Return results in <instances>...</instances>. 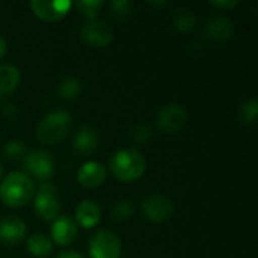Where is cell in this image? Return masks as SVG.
Returning a JSON list of instances; mask_svg holds the SVG:
<instances>
[{
  "instance_id": "obj_1",
  "label": "cell",
  "mask_w": 258,
  "mask_h": 258,
  "mask_svg": "<svg viewBox=\"0 0 258 258\" xmlns=\"http://www.w3.org/2000/svg\"><path fill=\"white\" fill-rule=\"evenodd\" d=\"M35 183L24 172H9L0 181V201L11 209L26 206L35 197Z\"/></svg>"
},
{
  "instance_id": "obj_2",
  "label": "cell",
  "mask_w": 258,
  "mask_h": 258,
  "mask_svg": "<svg viewBox=\"0 0 258 258\" xmlns=\"http://www.w3.org/2000/svg\"><path fill=\"white\" fill-rule=\"evenodd\" d=\"M109 166L116 180L122 183H133L145 174L147 160L141 151L122 148L112 154Z\"/></svg>"
},
{
  "instance_id": "obj_3",
  "label": "cell",
  "mask_w": 258,
  "mask_h": 258,
  "mask_svg": "<svg viewBox=\"0 0 258 258\" xmlns=\"http://www.w3.org/2000/svg\"><path fill=\"white\" fill-rule=\"evenodd\" d=\"M73 127V116L62 109L48 112L36 125V139L44 145H56L62 142Z\"/></svg>"
},
{
  "instance_id": "obj_4",
  "label": "cell",
  "mask_w": 258,
  "mask_h": 258,
  "mask_svg": "<svg viewBox=\"0 0 258 258\" xmlns=\"http://www.w3.org/2000/svg\"><path fill=\"white\" fill-rule=\"evenodd\" d=\"M24 174L29 175L32 180H38L41 183L50 181L54 175V159L53 154L45 150H32L23 159Z\"/></svg>"
},
{
  "instance_id": "obj_5",
  "label": "cell",
  "mask_w": 258,
  "mask_h": 258,
  "mask_svg": "<svg viewBox=\"0 0 258 258\" xmlns=\"http://www.w3.org/2000/svg\"><path fill=\"white\" fill-rule=\"evenodd\" d=\"M33 198H35L33 201L35 212L41 219L53 222L60 215V200H59L57 187L51 181L41 183Z\"/></svg>"
},
{
  "instance_id": "obj_6",
  "label": "cell",
  "mask_w": 258,
  "mask_h": 258,
  "mask_svg": "<svg viewBox=\"0 0 258 258\" xmlns=\"http://www.w3.org/2000/svg\"><path fill=\"white\" fill-rule=\"evenodd\" d=\"M122 245L119 237L109 230H98L88 243L89 258H121Z\"/></svg>"
},
{
  "instance_id": "obj_7",
  "label": "cell",
  "mask_w": 258,
  "mask_h": 258,
  "mask_svg": "<svg viewBox=\"0 0 258 258\" xmlns=\"http://www.w3.org/2000/svg\"><path fill=\"white\" fill-rule=\"evenodd\" d=\"M187 119H189L187 109L180 103H169L163 106L156 116L157 127L166 135L180 133L186 127Z\"/></svg>"
},
{
  "instance_id": "obj_8",
  "label": "cell",
  "mask_w": 258,
  "mask_h": 258,
  "mask_svg": "<svg viewBox=\"0 0 258 258\" xmlns=\"http://www.w3.org/2000/svg\"><path fill=\"white\" fill-rule=\"evenodd\" d=\"M80 38L91 47H107L115 38V32L106 21L100 18L86 20L80 29Z\"/></svg>"
},
{
  "instance_id": "obj_9",
  "label": "cell",
  "mask_w": 258,
  "mask_h": 258,
  "mask_svg": "<svg viewBox=\"0 0 258 258\" xmlns=\"http://www.w3.org/2000/svg\"><path fill=\"white\" fill-rule=\"evenodd\" d=\"M141 212L147 221L160 224V222L171 219V216L175 212V206L168 197L160 195V194H154V195H148L142 201Z\"/></svg>"
},
{
  "instance_id": "obj_10",
  "label": "cell",
  "mask_w": 258,
  "mask_h": 258,
  "mask_svg": "<svg viewBox=\"0 0 258 258\" xmlns=\"http://www.w3.org/2000/svg\"><path fill=\"white\" fill-rule=\"evenodd\" d=\"M73 2L70 0H53V2H47V0H32L30 2V9L32 12L42 21H59L62 20L70 9L73 8Z\"/></svg>"
},
{
  "instance_id": "obj_11",
  "label": "cell",
  "mask_w": 258,
  "mask_h": 258,
  "mask_svg": "<svg viewBox=\"0 0 258 258\" xmlns=\"http://www.w3.org/2000/svg\"><path fill=\"white\" fill-rule=\"evenodd\" d=\"M204 33L210 41L227 42L236 36V26L228 17L222 14H213L204 24Z\"/></svg>"
},
{
  "instance_id": "obj_12",
  "label": "cell",
  "mask_w": 258,
  "mask_h": 258,
  "mask_svg": "<svg viewBox=\"0 0 258 258\" xmlns=\"http://www.w3.org/2000/svg\"><path fill=\"white\" fill-rule=\"evenodd\" d=\"M79 236V225L70 215H59L50 228V239L59 246L71 245Z\"/></svg>"
},
{
  "instance_id": "obj_13",
  "label": "cell",
  "mask_w": 258,
  "mask_h": 258,
  "mask_svg": "<svg viewBox=\"0 0 258 258\" xmlns=\"http://www.w3.org/2000/svg\"><path fill=\"white\" fill-rule=\"evenodd\" d=\"M26 224L18 216H3L0 218V243L14 246L24 240Z\"/></svg>"
},
{
  "instance_id": "obj_14",
  "label": "cell",
  "mask_w": 258,
  "mask_h": 258,
  "mask_svg": "<svg viewBox=\"0 0 258 258\" xmlns=\"http://www.w3.org/2000/svg\"><path fill=\"white\" fill-rule=\"evenodd\" d=\"M107 169L103 163L91 160L83 163L77 171V181L85 189H95L106 181Z\"/></svg>"
},
{
  "instance_id": "obj_15",
  "label": "cell",
  "mask_w": 258,
  "mask_h": 258,
  "mask_svg": "<svg viewBox=\"0 0 258 258\" xmlns=\"http://www.w3.org/2000/svg\"><path fill=\"white\" fill-rule=\"evenodd\" d=\"M100 144V135L92 125H82L73 138V151L80 156H91Z\"/></svg>"
},
{
  "instance_id": "obj_16",
  "label": "cell",
  "mask_w": 258,
  "mask_h": 258,
  "mask_svg": "<svg viewBox=\"0 0 258 258\" xmlns=\"http://www.w3.org/2000/svg\"><path fill=\"white\" fill-rule=\"evenodd\" d=\"M74 221L85 230L95 228L101 221V209L92 200H83L74 210Z\"/></svg>"
},
{
  "instance_id": "obj_17",
  "label": "cell",
  "mask_w": 258,
  "mask_h": 258,
  "mask_svg": "<svg viewBox=\"0 0 258 258\" xmlns=\"http://www.w3.org/2000/svg\"><path fill=\"white\" fill-rule=\"evenodd\" d=\"M21 73L15 65H0V100L11 95L20 85Z\"/></svg>"
},
{
  "instance_id": "obj_18",
  "label": "cell",
  "mask_w": 258,
  "mask_h": 258,
  "mask_svg": "<svg viewBox=\"0 0 258 258\" xmlns=\"http://www.w3.org/2000/svg\"><path fill=\"white\" fill-rule=\"evenodd\" d=\"M27 251L36 258L48 257L53 252V242L42 233H35L27 239Z\"/></svg>"
},
{
  "instance_id": "obj_19",
  "label": "cell",
  "mask_w": 258,
  "mask_h": 258,
  "mask_svg": "<svg viewBox=\"0 0 258 258\" xmlns=\"http://www.w3.org/2000/svg\"><path fill=\"white\" fill-rule=\"evenodd\" d=\"M172 23L178 32L189 33L197 26V15L189 6H180L175 9V12L172 15Z\"/></svg>"
},
{
  "instance_id": "obj_20",
  "label": "cell",
  "mask_w": 258,
  "mask_h": 258,
  "mask_svg": "<svg viewBox=\"0 0 258 258\" xmlns=\"http://www.w3.org/2000/svg\"><path fill=\"white\" fill-rule=\"evenodd\" d=\"M258 116V101L255 97H251L249 100L243 101L237 109V119L242 125L251 127L257 122Z\"/></svg>"
},
{
  "instance_id": "obj_21",
  "label": "cell",
  "mask_w": 258,
  "mask_h": 258,
  "mask_svg": "<svg viewBox=\"0 0 258 258\" xmlns=\"http://www.w3.org/2000/svg\"><path fill=\"white\" fill-rule=\"evenodd\" d=\"M57 94L62 100L73 101L80 97L82 94V83L76 77H65L59 82L57 86Z\"/></svg>"
},
{
  "instance_id": "obj_22",
  "label": "cell",
  "mask_w": 258,
  "mask_h": 258,
  "mask_svg": "<svg viewBox=\"0 0 258 258\" xmlns=\"http://www.w3.org/2000/svg\"><path fill=\"white\" fill-rule=\"evenodd\" d=\"M133 213H135V204H133V201H130L127 198L118 200L110 207V218L116 222L130 219L133 216Z\"/></svg>"
},
{
  "instance_id": "obj_23",
  "label": "cell",
  "mask_w": 258,
  "mask_h": 258,
  "mask_svg": "<svg viewBox=\"0 0 258 258\" xmlns=\"http://www.w3.org/2000/svg\"><path fill=\"white\" fill-rule=\"evenodd\" d=\"M3 154L6 156L8 160L11 162H17V160H23L24 156L27 154V147L23 141H17L12 139L9 142L5 144L3 147Z\"/></svg>"
},
{
  "instance_id": "obj_24",
  "label": "cell",
  "mask_w": 258,
  "mask_h": 258,
  "mask_svg": "<svg viewBox=\"0 0 258 258\" xmlns=\"http://www.w3.org/2000/svg\"><path fill=\"white\" fill-rule=\"evenodd\" d=\"M73 6H76L77 11L86 17V20H92V18H97L98 9L103 6V2L101 0H82Z\"/></svg>"
},
{
  "instance_id": "obj_25",
  "label": "cell",
  "mask_w": 258,
  "mask_h": 258,
  "mask_svg": "<svg viewBox=\"0 0 258 258\" xmlns=\"http://www.w3.org/2000/svg\"><path fill=\"white\" fill-rule=\"evenodd\" d=\"M153 136V128L147 122H139L130 130V138L133 142L138 144H145L150 138Z\"/></svg>"
},
{
  "instance_id": "obj_26",
  "label": "cell",
  "mask_w": 258,
  "mask_h": 258,
  "mask_svg": "<svg viewBox=\"0 0 258 258\" xmlns=\"http://www.w3.org/2000/svg\"><path fill=\"white\" fill-rule=\"evenodd\" d=\"M112 14L118 18H125L132 14V3L128 0H113L110 2Z\"/></svg>"
},
{
  "instance_id": "obj_27",
  "label": "cell",
  "mask_w": 258,
  "mask_h": 258,
  "mask_svg": "<svg viewBox=\"0 0 258 258\" xmlns=\"http://www.w3.org/2000/svg\"><path fill=\"white\" fill-rule=\"evenodd\" d=\"M209 5L221 11H231L240 5V0H212L209 2Z\"/></svg>"
},
{
  "instance_id": "obj_28",
  "label": "cell",
  "mask_w": 258,
  "mask_h": 258,
  "mask_svg": "<svg viewBox=\"0 0 258 258\" xmlns=\"http://www.w3.org/2000/svg\"><path fill=\"white\" fill-rule=\"evenodd\" d=\"M2 113H3L6 118H15L17 113H18V110H17V107H15L12 103H6V104L2 107Z\"/></svg>"
},
{
  "instance_id": "obj_29",
  "label": "cell",
  "mask_w": 258,
  "mask_h": 258,
  "mask_svg": "<svg viewBox=\"0 0 258 258\" xmlns=\"http://www.w3.org/2000/svg\"><path fill=\"white\" fill-rule=\"evenodd\" d=\"M56 258H85L80 252H77V251H63V252H60V254H57Z\"/></svg>"
},
{
  "instance_id": "obj_30",
  "label": "cell",
  "mask_w": 258,
  "mask_h": 258,
  "mask_svg": "<svg viewBox=\"0 0 258 258\" xmlns=\"http://www.w3.org/2000/svg\"><path fill=\"white\" fill-rule=\"evenodd\" d=\"M6 51H8V42H6V39L0 35V59L5 57Z\"/></svg>"
},
{
  "instance_id": "obj_31",
  "label": "cell",
  "mask_w": 258,
  "mask_h": 258,
  "mask_svg": "<svg viewBox=\"0 0 258 258\" xmlns=\"http://www.w3.org/2000/svg\"><path fill=\"white\" fill-rule=\"evenodd\" d=\"M2 177H3V169H2V165H0V180H2Z\"/></svg>"
}]
</instances>
